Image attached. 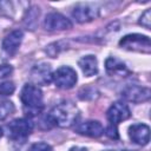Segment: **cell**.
<instances>
[{"instance_id":"1","label":"cell","mask_w":151,"mask_h":151,"mask_svg":"<svg viewBox=\"0 0 151 151\" xmlns=\"http://www.w3.org/2000/svg\"><path fill=\"white\" fill-rule=\"evenodd\" d=\"M47 116L53 126L58 125L61 127H70L77 122L79 113L76 105L70 101H64L54 106Z\"/></svg>"},{"instance_id":"2","label":"cell","mask_w":151,"mask_h":151,"mask_svg":"<svg viewBox=\"0 0 151 151\" xmlns=\"http://www.w3.org/2000/svg\"><path fill=\"white\" fill-rule=\"evenodd\" d=\"M20 99L24 105V110L28 116H37L44 109L42 92L35 85L26 84L21 90Z\"/></svg>"},{"instance_id":"3","label":"cell","mask_w":151,"mask_h":151,"mask_svg":"<svg viewBox=\"0 0 151 151\" xmlns=\"http://www.w3.org/2000/svg\"><path fill=\"white\" fill-rule=\"evenodd\" d=\"M119 46L127 51L133 52H143L150 53L151 51V42L149 37L142 34H129L120 39Z\"/></svg>"},{"instance_id":"4","label":"cell","mask_w":151,"mask_h":151,"mask_svg":"<svg viewBox=\"0 0 151 151\" xmlns=\"http://www.w3.org/2000/svg\"><path fill=\"white\" fill-rule=\"evenodd\" d=\"M6 129L7 134L12 140H24L31 134L33 123L27 118H18L7 124Z\"/></svg>"},{"instance_id":"5","label":"cell","mask_w":151,"mask_h":151,"mask_svg":"<svg viewBox=\"0 0 151 151\" xmlns=\"http://www.w3.org/2000/svg\"><path fill=\"white\" fill-rule=\"evenodd\" d=\"M52 80L54 81L57 87L63 90H68L76 85L77 73L73 68L68 66H61L52 74Z\"/></svg>"},{"instance_id":"6","label":"cell","mask_w":151,"mask_h":151,"mask_svg":"<svg viewBox=\"0 0 151 151\" xmlns=\"http://www.w3.org/2000/svg\"><path fill=\"white\" fill-rule=\"evenodd\" d=\"M130 116H131V111H130L129 106L126 104L120 103V101L112 104L110 106V109L107 110V113H106V117H107V120L110 122V125H116V126L118 123L130 118Z\"/></svg>"},{"instance_id":"7","label":"cell","mask_w":151,"mask_h":151,"mask_svg":"<svg viewBox=\"0 0 151 151\" xmlns=\"http://www.w3.org/2000/svg\"><path fill=\"white\" fill-rule=\"evenodd\" d=\"M44 27L47 31H65L72 27V22L60 13H50L44 20Z\"/></svg>"},{"instance_id":"8","label":"cell","mask_w":151,"mask_h":151,"mask_svg":"<svg viewBox=\"0 0 151 151\" xmlns=\"http://www.w3.org/2000/svg\"><path fill=\"white\" fill-rule=\"evenodd\" d=\"M99 9H97L94 6L88 4H79L77 5L72 11V17L76 19L77 22H88L92 21L98 17Z\"/></svg>"},{"instance_id":"9","label":"cell","mask_w":151,"mask_h":151,"mask_svg":"<svg viewBox=\"0 0 151 151\" xmlns=\"http://www.w3.org/2000/svg\"><path fill=\"white\" fill-rule=\"evenodd\" d=\"M150 90L147 87H142L138 85H129L126 86L123 92L122 96L132 103H140V101H146L150 99Z\"/></svg>"},{"instance_id":"10","label":"cell","mask_w":151,"mask_h":151,"mask_svg":"<svg viewBox=\"0 0 151 151\" xmlns=\"http://www.w3.org/2000/svg\"><path fill=\"white\" fill-rule=\"evenodd\" d=\"M22 37H24V33L20 29L12 31L8 35H6V38L4 39L2 45H1L4 53L8 57L14 55L22 41Z\"/></svg>"},{"instance_id":"11","label":"cell","mask_w":151,"mask_h":151,"mask_svg":"<svg viewBox=\"0 0 151 151\" xmlns=\"http://www.w3.org/2000/svg\"><path fill=\"white\" fill-rule=\"evenodd\" d=\"M76 132L83 136L98 138L104 133V127L97 120H87V122L78 123L76 125Z\"/></svg>"},{"instance_id":"12","label":"cell","mask_w":151,"mask_h":151,"mask_svg":"<svg viewBox=\"0 0 151 151\" xmlns=\"http://www.w3.org/2000/svg\"><path fill=\"white\" fill-rule=\"evenodd\" d=\"M131 140L138 145H146L150 140V127L145 124H133L129 127Z\"/></svg>"},{"instance_id":"13","label":"cell","mask_w":151,"mask_h":151,"mask_svg":"<svg viewBox=\"0 0 151 151\" xmlns=\"http://www.w3.org/2000/svg\"><path fill=\"white\" fill-rule=\"evenodd\" d=\"M31 78L35 84L46 85L52 80V72L48 64L40 63L34 65V67L31 71Z\"/></svg>"},{"instance_id":"14","label":"cell","mask_w":151,"mask_h":151,"mask_svg":"<svg viewBox=\"0 0 151 151\" xmlns=\"http://www.w3.org/2000/svg\"><path fill=\"white\" fill-rule=\"evenodd\" d=\"M105 67H106L107 73L111 76H123L124 77V76L129 74V70H127L126 65L122 60L113 58V57L106 59Z\"/></svg>"},{"instance_id":"15","label":"cell","mask_w":151,"mask_h":151,"mask_svg":"<svg viewBox=\"0 0 151 151\" xmlns=\"http://www.w3.org/2000/svg\"><path fill=\"white\" fill-rule=\"evenodd\" d=\"M78 64L86 77H91L98 73V61L94 55H85L79 60Z\"/></svg>"},{"instance_id":"16","label":"cell","mask_w":151,"mask_h":151,"mask_svg":"<svg viewBox=\"0 0 151 151\" xmlns=\"http://www.w3.org/2000/svg\"><path fill=\"white\" fill-rule=\"evenodd\" d=\"M39 17V8L38 7H32L27 11L26 17H25V24L28 27H32L31 29H33V27L37 24V19Z\"/></svg>"},{"instance_id":"17","label":"cell","mask_w":151,"mask_h":151,"mask_svg":"<svg viewBox=\"0 0 151 151\" xmlns=\"http://www.w3.org/2000/svg\"><path fill=\"white\" fill-rule=\"evenodd\" d=\"M13 112H14V105L12 101L6 100L0 103V120H4Z\"/></svg>"},{"instance_id":"18","label":"cell","mask_w":151,"mask_h":151,"mask_svg":"<svg viewBox=\"0 0 151 151\" xmlns=\"http://www.w3.org/2000/svg\"><path fill=\"white\" fill-rule=\"evenodd\" d=\"M15 90V86L12 81H5L0 84V96H11Z\"/></svg>"},{"instance_id":"19","label":"cell","mask_w":151,"mask_h":151,"mask_svg":"<svg viewBox=\"0 0 151 151\" xmlns=\"http://www.w3.org/2000/svg\"><path fill=\"white\" fill-rule=\"evenodd\" d=\"M139 24L143 27H145L146 29H150V27H151V9H146L142 14V17L139 19Z\"/></svg>"},{"instance_id":"20","label":"cell","mask_w":151,"mask_h":151,"mask_svg":"<svg viewBox=\"0 0 151 151\" xmlns=\"http://www.w3.org/2000/svg\"><path fill=\"white\" fill-rule=\"evenodd\" d=\"M28 151H53V149H52V146L48 145L47 143H42V142H40V143H35V144H33V145L29 147Z\"/></svg>"},{"instance_id":"21","label":"cell","mask_w":151,"mask_h":151,"mask_svg":"<svg viewBox=\"0 0 151 151\" xmlns=\"http://www.w3.org/2000/svg\"><path fill=\"white\" fill-rule=\"evenodd\" d=\"M13 68L11 65H0V78H5L12 73Z\"/></svg>"},{"instance_id":"22","label":"cell","mask_w":151,"mask_h":151,"mask_svg":"<svg viewBox=\"0 0 151 151\" xmlns=\"http://www.w3.org/2000/svg\"><path fill=\"white\" fill-rule=\"evenodd\" d=\"M106 134L112 139H118V131L116 125H109V127L106 129Z\"/></svg>"},{"instance_id":"23","label":"cell","mask_w":151,"mask_h":151,"mask_svg":"<svg viewBox=\"0 0 151 151\" xmlns=\"http://www.w3.org/2000/svg\"><path fill=\"white\" fill-rule=\"evenodd\" d=\"M70 151H87L85 147H79V146H73L70 149Z\"/></svg>"},{"instance_id":"24","label":"cell","mask_w":151,"mask_h":151,"mask_svg":"<svg viewBox=\"0 0 151 151\" xmlns=\"http://www.w3.org/2000/svg\"><path fill=\"white\" fill-rule=\"evenodd\" d=\"M1 137H2V129L0 127V138H1Z\"/></svg>"},{"instance_id":"25","label":"cell","mask_w":151,"mask_h":151,"mask_svg":"<svg viewBox=\"0 0 151 151\" xmlns=\"http://www.w3.org/2000/svg\"><path fill=\"white\" fill-rule=\"evenodd\" d=\"M105 151H112V150H105Z\"/></svg>"}]
</instances>
